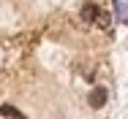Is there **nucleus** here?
<instances>
[{"label": "nucleus", "instance_id": "obj_5", "mask_svg": "<svg viewBox=\"0 0 128 119\" xmlns=\"http://www.w3.org/2000/svg\"><path fill=\"white\" fill-rule=\"evenodd\" d=\"M96 24H98V27H104V30H109V16L101 11V14H98V22H96Z\"/></svg>", "mask_w": 128, "mask_h": 119}, {"label": "nucleus", "instance_id": "obj_4", "mask_svg": "<svg viewBox=\"0 0 128 119\" xmlns=\"http://www.w3.org/2000/svg\"><path fill=\"white\" fill-rule=\"evenodd\" d=\"M0 117H11V119H25L14 106H0Z\"/></svg>", "mask_w": 128, "mask_h": 119}, {"label": "nucleus", "instance_id": "obj_2", "mask_svg": "<svg viewBox=\"0 0 128 119\" xmlns=\"http://www.w3.org/2000/svg\"><path fill=\"white\" fill-rule=\"evenodd\" d=\"M87 103H90L93 108H101L104 103H106V89H104V87H96V89L90 92V97H87Z\"/></svg>", "mask_w": 128, "mask_h": 119}, {"label": "nucleus", "instance_id": "obj_3", "mask_svg": "<svg viewBox=\"0 0 128 119\" xmlns=\"http://www.w3.org/2000/svg\"><path fill=\"white\" fill-rule=\"evenodd\" d=\"M114 14H117V22L128 24V5L123 0H114Z\"/></svg>", "mask_w": 128, "mask_h": 119}, {"label": "nucleus", "instance_id": "obj_1", "mask_svg": "<svg viewBox=\"0 0 128 119\" xmlns=\"http://www.w3.org/2000/svg\"><path fill=\"white\" fill-rule=\"evenodd\" d=\"M98 14H101V8H98V5H96V3H84V5H82V19H84V22H98Z\"/></svg>", "mask_w": 128, "mask_h": 119}]
</instances>
